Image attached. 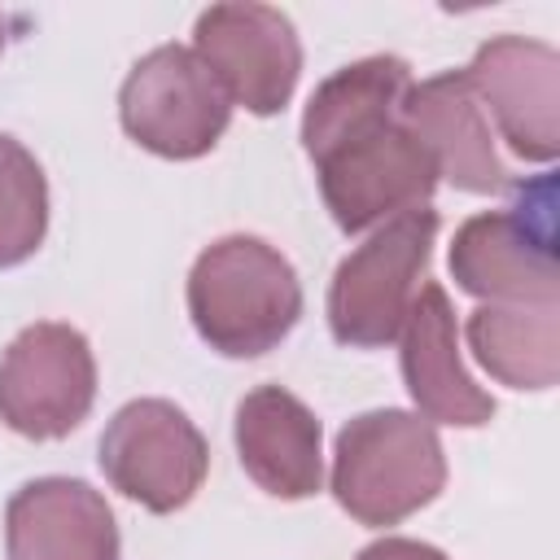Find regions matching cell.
I'll list each match as a JSON object with an SVG mask.
<instances>
[{"instance_id":"52a82bcc","label":"cell","mask_w":560,"mask_h":560,"mask_svg":"<svg viewBox=\"0 0 560 560\" xmlns=\"http://www.w3.org/2000/svg\"><path fill=\"white\" fill-rule=\"evenodd\" d=\"M96 402L92 341L61 319L26 324L0 354V420L18 438L57 442L74 433Z\"/></svg>"},{"instance_id":"8992f818","label":"cell","mask_w":560,"mask_h":560,"mask_svg":"<svg viewBox=\"0 0 560 560\" xmlns=\"http://www.w3.org/2000/svg\"><path fill=\"white\" fill-rule=\"evenodd\" d=\"M96 459L122 499L158 516L188 508L210 472L201 429L171 398H131L118 407L101 433Z\"/></svg>"},{"instance_id":"7c38bea8","label":"cell","mask_w":560,"mask_h":560,"mask_svg":"<svg viewBox=\"0 0 560 560\" xmlns=\"http://www.w3.org/2000/svg\"><path fill=\"white\" fill-rule=\"evenodd\" d=\"M236 459L271 499H311L324 486V429L284 385H258L236 402Z\"/></svg>"},{"instance_id":"8fae6325","label":"cell","mask_w":560,"mask_h":560,"mask_svg":"<svg viewBox=\"0 0 560 560\" xmlns=\"http://www.w3.org/2000/svg\"><path fill=\"white\" fill-rule=\"evenodd\" d=\"M398 368L416 402V416H424L429 424L481 429L494 420V398L472 381V372L459 359L455 306L446 289L433 280L420 284L411 298V311L398 332Z\"/></svg>"},{"instance_id":"ba28073f","label":"cell","mask_w":560,"mask_h":560,"mask_svg":"<svg viewBox=\"0 0 560 560\" xmlns=\"http://www.w3.org/2000/svg\"><path fill=\"white\" fill-rule=\"evenodd\" d=\"M192 52L223 83L228 101L271 118L293 101L302 74V39L289 13L254 0L210 4L192 22Z\"/></svg>"},{"instance_id":"ac0fdd59","label":"cell","mask_w":560,"mask_h":560,"mask_svg":"<svg viewBox=\"0 0 560 560\" xmlns=\"http://www.w3.org/2000/svg\"><path fill=\"white\" fill-rule=\"evenodd\" d=\"M0 48H4V18H0Z\"/></svg>"},{"instance_id":"2e32d148","label":"cell","mask_w":560,"mask_h":560,"mask_svg":"<svg viewBox=\"0 0 560 560\" xmlns=\"http://www.w3.org/2000/svg\"><path fill=\"white\" fill-rule=\"evenodd\" d=\"M48 236V179L35 153L0 131V271L26 262Z\"/></svg>"},{"instance_id":"9a60e30c","label":"cell","mask_w":560,"mask_h":560,"mask_svg":"<svg viewBox=\"0 0 560 560\" xmlns=\"http://www.w3.org/2000/svg\"><path fill=\"white\" fill-rule=\"evenodd\" d=\"M472 359L508 389H551L560 381V306L486 302L464 324Z\"/></svg>"},{"instance_id":"6da1fadb","label":"cell","mask_w":560,"mask_h":560,"mask_svg":"<svg viewBox=\"0 0 560 560\" xmlns=\"http://www.w3.org/2000/svg\"><path fill=\"white\" fill-rule=\"evenodd\" d=\"M411 83L402 57L376 52L332 70L302 109V149L315 162L319 197L346 236L429 206L438 188L429 149L402 122Z\"/></svg>"},{"instance_id":"e0dca14e","label":"cell","mask_w":560,"mask_h":560,"mask_svg":"<svg viewBox=\"0 0 560 560\" xmlns=\"http://www.w3.org/2000/svg\"><path fill=\"white\" fill-rule=\"evenodd\" d=\"M354 560H451L442 547L433 542H420V538H398V534H385L376 542H368Z\"/></svg>"},{"instance_id":"9c48e42d","label":"cell","mask_w":560,"mask_h":560,"mask_svg":"<svg viewBox=\"0 0 560 560\" xmlns=\"http://www.w3.org/2000/svg\"><path fill=\"white\" fill-rule=\"evenodd\" d=\"M451 276L464 293L503 306H560L556 232L547 214L481 210L455 228Z\"/></svg>"},{"instance_id":"30bf717a","label":"cell","mask_w":560,"mask_h":560,"mask_svg":"<svg viewBox=\"0 0 560 560\" xmlns=\"http://www.w3.org/2000/svg\"><path fill=\"white\" fill-rule=\"evenodd\" d=\"M472 96L490 109L508 149L525 162H556L560 153V52L542 39L494 35L464 66Z\"/></svg>"},{"instance_id":"4fadbf2b","label":"cell","mask_w":560,"mask_h":560,"mask_svg":"<svg viewBox=\"0 0 560 560\" xmlns=\"http://www.w3.org/2000/svg\"><path fill=\"white\" fill-rule=\"evenodd\" d=\"M9 560H118V521L79 477H35L4 503Z\"/></svg>"},{"instance_id":"5b68a950","label":"cell","mask_w":560,"mask_h":560,"mask_svg":"<svg viewBox=\"0 0 560 560\" xmlns=\"http://www.w3.org/2000/svg\"><path fill=\"white\" fill-rule=\"evenodd\" d=\"M122 131L171 162L206 158L232 122V101L206 61L184 44H158L144 52L118 88Z\"/></svg>"},{"instance_id":"3957f363","label":"cell","mask_w":560,"mask_h":560,"mask_svg":"<svg viewBox=\"0 0 560 560\" xmlns=\"http://www.w3.org/2000/svg\"><path fill=\"white\" fill-rule=\"evenodd\" d=\"M442 486L446 451L424 416L402 407H376L341 424L332 442L328 490L350 521L368 529H389L429 508Z\"/></svg>"},{"instance_id":"7a4b0ae2","label":"cell","mask_w":560,"mask_h":560,"mask_svg":"<svg viewBox=\"0 0 560 560\" xmlns=\"http://www.w3.org/2000/svg\"><path fill=\"white\" fill-rule=\"evenodd\" d=\"M184 298L197 337L223 359H258L302 319V280L293 262L249 232L210 241L188 271Z\"/></svg>"},{"instance_id":"5bb4252c","label":"cell","mask_w":560,"mask_h":560,"mask_svg":"<svg viewBox=\"0 0 560 560\" xmlns=\"http://www.w3.org/2000/svg\"><path fill=\"white\" fill-rule=\"evenodd\" d=\"M402 122L429 149L438 179H446L451 188L490 197L512 184L508 166L494 153L486 109L477 105L464 70H442L424 83H411L402 101Z\"/></svg>"},{"instance_id":"277c9868","label":"cell","mask_w":560,"mask_h":560,"mask_svg":"<svg viewBox=\"0 0 560 560\" xmlns=\"http://www.w3.org/2000/svg\"><path fill=\"white\" fill-rule=\"evenodd\" d=\"M438 210L416 206L381 223L354 245L328 280V328L350 350H381L398 341L420 276L438 241Z\"/></svg>"}]
</instances>
